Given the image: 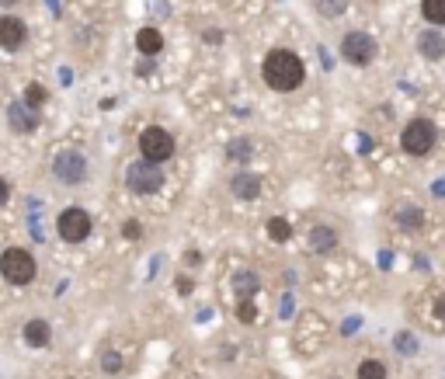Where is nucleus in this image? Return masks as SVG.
Wrapping results in <instances>:
<instances>
[{
  "label": "nucleus",
  "mask_w": 445,
  "mask_h": 379,
  "mask_svg": "<svg viewBox=\"0 0 445 379\" xmlns=\"http://www.w3.org/2000/svg\"><path fill=\"white\" fill-rule=\"evenodd\" d=\"M101 369H105L108 376H119V373H122V355H119V352H105V358H101Z\"/></svg>",
  "instance_id": "nucleus-25"
},
{
  "label": "nucleus",
  "mask_w": 445,
  "mask_h": 379,
  "mask_svg": "<svg viewBox=\"0 0 445 379\" xmlns=\"http://www.w3.org/2000/svg\"><path fill=\"white\" fill-rule=\"evenodd\" d=\"M28 42V25L18 14H0V49L4 53H21Z\"/></svg>",
  "instance_id": "nucleus-9"
},
{
  "label": "nucleus",
  "mask_w": 445,
  "mask_h": 379,
  "mask_svg": "<svg viewBox=\"0 0 445 379\" xmlns=\"http://www.w3.org/2000/svg\"><path fill=\"white\" fill-rule=\"evenodd\" d=\"M223 39H226V35H223L219 28H206V42H209V46H219Z\"/></svg>",
  "instance_id": "nucleus-27"
},
{
  "label": "nucleus",
  "mask_w": 445,
  "mask_h": 379,
  "mask_svg": "<svg viewBox=\"0 0 445 379\" xmlns=\"http://www.w3.org/2000/svg\"><path fill=\"white\" fill-rule=\"evenodd\" d=\"M184 261H188V265H199V261H202V254H199V251H188V254H184Z\"/></svg>",
  "instance_id": "nucleus-30"
},
{
  "label": "nucleus",
  "mask_w": 445,
  "mask_h": 379,
  "mask_svg": "<svg viewBox=\"0 0 445 379\" xmlns=\"http://www.w3.org/2000/svg\"><path fill=\"white\" fill-rule=\"evenodd\" d=\"M136 49H139L143 56H160L164 53V35H160V28H154V25L139 28V31H136Z\"/></svg>",
  "instance_id": "nucleus-13"
},
{
  "label": "nucleus",
  "mask_w": 445,
  "mask_h": 379,
  "mask_svg": "<svg viewBox=\"0 0 445 379\" xmlns=\"http://www.w3.org/2000/svg\"><path fill=\"white\" fill-rule=\"evenodd\" d=\"M268 237H271L275 244H286L289 237H292V226H289V219H279V216L268 219Z\"/></svg>",
  "instance_id": "nucleus-20"
},
{
  "label": "nucleus",
  "mask_w": 445,
  "mask_h": 379,
  "mask_svg": "<svg viewBox=\"0 0 445 379\" xmlns=\"http://www.w3.org/2000/svg\"><path fill=\"white\" fill-rule=\"evenodd\" d=\"M178 293H184V296H188V293H191V278H178Z\"/></svg>",
  "instance_id": "nucleus-29"
},
{
  "label": "nucleus",
  "mask_w": 445,
  "mask_h": 379,
  "mask_svg": "<svg viewBox=\"0 0 445 379\" xmlns=\"http://www.w3.org/2000/svg\"><path fill=\"white\" fill-rule=\"evenodd\" d=\"M421 18L431 28H445V0H421Z\"/></svg>",
  "instance_id": "nucleus-17"
},
{
  "label": "nucleus",
  "mask_w": 445,
  "mask_h": 379,
  "mask_svg": "<svg viewBox=\"0 0 445 379\" xmlns=\"http://www.w3.org/2000/svg\"><path fill=\"white\" fill-rule=\"evenodd\" d=\"M7 126H11V133L18 136H28L39 129V111L28 108L25 101H11L7 105Z\"/></svg>",
  "instance_id": "nucleus-10"
},
{
  "label": "nucleus",
  "mask_w": 445,
  "mask_h": 379,
  "mask_svg": "<svg viewBox=\"0 0 445 379\" xmlns=\"http://www.w3.org/2000/svg\"><path fill=\"white\" fill-rule=\"evenodd\" d=\"M21 101H25L28 108L42 111V105L49 101V91H46V87H42V84H39V81H31V84H28V87H25V98H21Z\"/></svg>",
  "instance_id": "nucleus-19"
},
{
  "label": "nucleus",
  "mask_w": 445,
  "mask_h": 379,
  "mask_svg": "<svg viewBox=\"0 0 445 379\" xmlns=\"http://www.w3.org/2000/svg\"><path fill=\"white\" fill-rule=\"evenodd\" d=\"M386 365L379 362V358H362L359 362V369H355V379H386Z\"/></svg>",
  "instance_id": "nucleus-18"
},
{
  "label": "nucleus",
  "mask_w": 445,
  "mask_h": 379,
  "mask_svg": "<svg viewBox=\"0 0 445 379\" xmlns=\"http://www.w3.org/2000/svg\"><path fill=\"white\" fill-rule=\"evenodd\" d=\"M400 226L404 230H414V226H421V219H424V213L421 209H414V206H407V209H400Z\"/></svg>",
  "instance_id": "nucleus-22"
},
{
  "label": "nucleus",
  "mask_w": 445,
  "mask_h": 379,
  "mask_svg": "<svg viewBox=\"0 0 445 379\" xmlns=\"http://www.w3.org/2000/svg\"><path fill=\"white\" fill-rule=\"evenodd\" d=\"M56 230H59V241H66V244H84V241L91 237L94 223H91V216H87L80 206H70V209H63V213H59V219H56Z\"/></svg>",
  "instance_id": "nucleus-7"
},
{
  "label": "nucleus",
  "mask_w": 445,
  "mask_h": 379,
  "mask_svg": "<svg viewBox=\"0 0 445 379\" xmlns=\"http://www.w3.org/2000/svg\"><path fill=\"white\" fill-rule=\"evenodd\" d=\"M35 271H39L35 268V258H31V251H25V247H7L0 254V275L11 285H28L35 278Z\"/></svg>",
  "instance_id": "nucleus-4"
},
{
  "label": "nucleus",
  "mask_w": 445,
  "mask_h": 379,
  "mask_svg": "<svg viewBox=\"0 0 445 379\" xmlns=\"http://www.w3.org/2000/svg\"><path fill=\"white\" fill-rule=\"evenodd\" d=\"M122 233H126L129 241H139V237H143V223H139V219H126V223H122Z\"/></svg>",
  "instance_id": "nucleus-26"
},
{
  "label": "nucleus",
  "mask_w": 445,
  "mask_h": 379,
  "mask_svg": "<svg viewBox=\"0 0 445 379\" xmlns=\"http://www.w3.org/2000/svg\"><path fill=\"white\" fill-rule=\"evenodd\" d=\"M334 244H338V230H334V226H314V230H310V247H314L316 254L334 251Z\"/></svg>",
  "instance_id": "nucleus-16"
},
{
  "label": "nucleus",
  "mask_w": 445,
  "mask_h": 379,
  "mask_svg": "<svg viewBox=\"0 0 445 379\" xmlns=\"http://www.w3.org/2000/svg\"><path fill=\"white\" fill-rule=\"evenodd\" d=\"M236 320H240V324H254V320H258V306H254L251 299H240V306H236Z\"/></svg>",
  "instance_id": "nucleus-23"
},
{
  "label": "nucleus",
  "mask_w": 445,
  "mask_h": 379,
  "mask_svg": "<svg viewBox=\"0 0 445 379\" xmlns=\"http://www.w3.org/2000/svg\"><path fill=\"white\" fill-rule=\"evenodd\" d=\"M139 157L154 163H167L174 157V136L167 133L164 126H146L139 133Z\"/></svg>",
  "instance_id": "nucleus-6"
},
{
  "label": "nucleus",
  "mask_w": 445,
  "mask_h": 379,
  "mask_svg": "<svg viewBox=\"0 0 445 379\" xmlns=\"http://www.w3.org/2000/svg\"><path fill=\"white\" fill-rule=\"evenodd\" d=\"M53 174L63 185H84L87 181V157L80 150H59L53 161Z\"/></svg>",
  "instance_id": "nucleus-8"
},
{
  "label": "nucleus",
  "mask_w": 445,
  "mask_h": 379,
  "mask_svg": "<svg viewBox=\"0 0 445 379\" xmlns=\"http://www.w3.org/2000/svg\"><path fill=\"white\" fill-rule=\"evenodd\" d=\"M230 285H234V293L240 299H251L258 289H261V278H258V271L244 268V271H236V275H234V282H230Z\"/></svg>",
  "instance_id": "nucleus-15"
},
{
  "label": "nucleus",
  "mask_w": 445,
  "mask_h": 379,
  "mask_svg": "<svg viewBox=\"0 0 445 379\" xmlns=\"http://www.w3.org/2000/svg\"><path fill=\"white\" fill-rule=\"evenodd\" d=\"M7 198H11V185H7V181L0 178V209L7 206Z\"/></svg>",
  "instance_id": "nucleus-28"
},
{
  "label": "nucleus",
  "mask_w": 445,
  "mask_h": 379,
  "mask_svg": "<svg viewBox=\"0 0 445 379\" xmlns=\"http://www.w3.org/2000/svg\"><path fill=\"white\" fill-rule=\"evenodd\" d=\"M14 4H21V0H0V7H14Z\"/></svg>",
  "instance_id": "nucleus-31"
},
{
  "label": "nucleus",
  "mask_w": 445,
  "mask_h": 379,
  "mask_svg": "<svg viewBox=\"0 0 445 379\" xmlns=\"http://www.w3.org/2000/svg\"><path fill=\"white\" fill-rule=\"evenodd\" d=\"M261 81L279 91V94H289V91H299L303 81H306V63L299 59V53L292 49H271L261 63Z\"/></svg>",
  "instance_id": "nucleus-1"
},
{
  "label": "nucleus",
  "mask_w": 445,
  "mask_h": 379,
  "mask_svg": "<svg viewBox=\"0 0 445 379\" xmlns=\"http://www.w3.org/2000/svg\"><path fill=\"white\" fill-rule=\"evenodd\" d=\"M21 334H25V341H28V345H31V348H46V345L53 341V327L46 324L42 317H35V320H28V324H25V330H21Z\"/></svg>",
  "instance_id": "nucleus-14"
},
{
  "label": "nucleus",
  "mask_w": 445,
  "mask_h": 379,
  "mask_svg": "<svg viewBox=\"0 0 445 379\" xmlns=\"http://www.w3.org/2000/svg\"><path fill=\"white\" fill-rule=\"evenodd\" d=\"M226 153H230V161H251V153H254V143H247V139H234Z\"/></svg>",
  "instance_id": "nucleus-21"
},
{
  "label": "nucleus",
  "mask_w": 445,
  "mask_h": 379,
  "mask_svg": "<svg viewBox=\"0 0 445 379\" xmlns=\"http://www.w3.org/2000/svg\"><path fill=\"white\" fill-rule=\"evenodd\" d=\"M230 191H234V198H240V202L258 198V195H261V174H254V171H236L234 178H230Z\"/></svg>",
  "instance_id": "nucleus-11"
},
{
  "label": "nucleus",
  "mask_w": 445,
  "mask_h": 379,
  "mask_svg": "<svg viewBox=\"0 0 445 379\" xmlns=\"http://www.w3.org/2000/svg\"><path fill=\"white\" fill-rule=\"evenodd\" d=\"M126 188L132 191V195H157L160 188H164V171H160V163L154 161H139L129 163L126 167Z\"/></svg>",
  "instance_id": "nucleus-5"
},
{
  "label": "nucleus",
  "mask_w": 445,
  "mask_h": 379,
  "mask_svg": "<svg viewBox=\"0 0 445 379\" xmlns=\"http://www.w3.org/2000/svg\"><path fill=\"white\" fill-rule=\"evenodd\" d=\"M400 146L407 157H428L439 146V129L431 118H411L400 133Z\"/></svg>",
  "instance_id": "nucleus-2"
},
{
  "label": "nucleus",
  "mask_w": 445,
  "mask_h": 379,
  "mask_svg": "<svg viewBox=\"0 0 445 379\" xmlns=\"http://www.w3.org/2000/svg\"><path fill=\"white\" fill-rule=\"evenodd\" d=\"M418 53L428 59V63H439L445 59V35L439 28H428V31H421L418 35Z\"/></svg>",
  "instance_id": "nucleus-12"
},
{
  "label": "nucleus",
  "mask_w": 445,
  "mask_h": 379,
  "mask_svg": "<svg viewBox=\"0 0 445 379\" xmlns=\"http://www.w3.org/2000/svg\"><path fill=\"white\" fill-rule=\"evenodd\" d=\"M348 11V0H320V14L324 18H341Z\"/></svg>",
  "instance_id": "nucleus-24"
},
{
  "label": "nucleus",
  "mask_w": 445,
  "mask_h": 379,
  "mask_svg": "<svg viewBox=\"0 0 445 379\" xmlns=\"http://www.w3.org/2000/svg\"><path fill=\"white\" fill-rule=\"evenodd\" d=\"M376 53H379V46H376V39L362 31V28H351V31H344V39H341V59L344 63H351V66H372L376 63Z\"/></svg>",
  "instance_id": "nucleus-3"
}]
</instances>
